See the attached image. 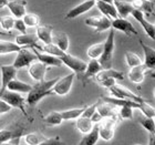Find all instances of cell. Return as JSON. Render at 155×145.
Masks as SVG:
<instances>
[{"mask_svg": "<svg viewBox=\"0 0 155 145\" xmlns=\"http://www.w3.org/2000/svg\"><path fill=\"white\" fill-rule=\"evenodd\" d=\"M39 41L36 33H21L16 37V44L19 47H32Z\"/></svg>", "mask_w": 155, "mask_h": 145, "instance_id": "cell-24", "label": "cell"}, {"mask_svg": "<svg viewBox=\"0 0 155 145\" xmlns=\"http://www.w3.org/2000/svg\"><path fill=\"white\" fill-rule=\"evenodd\" d=\"M84 111V107H79V109H71V110H65V111H62L61 116L63 121H71V120L79 119L82 113Z\"/></svg>", "mask_w": 155, "mask_h": 145, "instance_id": "cell-33", "label": "cell"}, {"mask_svg": "<svg viewBox=\"0 0 155 145\" xmlns=\"http://www.w3.org/2000/svg\"><path fill=\"white\" fill-rule=\"evenodd\" d=\"M0 145H17V144H13V143H11V141H10V142L2 143V144H0Z\"/></svg>", "mask_w": 155, "mask_h": 145, "instance_id": "cell-51", "label": "cell"}, {"mask_svg": "<svg viewBox=\"0 0 155 145\" xmlns=\"http://www.w3.org/2000/svg\"><path fill=\"white\" fill-rule=\"evenodd\" d=\"M22 20L27 27H38L39 22H40L39 16H37L35 13H26L23 16Z\"/></svg>", "mask_w": 155, "mask_h": 145, "instance_id": "cell-38", "label": "cell"}, {"mask_svg": "<svg viewBox=\"0 0 155 145\" xmlns=\"http://www.w3.org/2000/svg\"><path fill=\"white\" fill-rule=\"evenodd\" d=\"M137 121H139L140 124H141L147 132L151 133V134H154V131H155L154 117H147V116H144L143 114H141V115H139V117H137Z\"/></svg>", "mask_w": 155, "mask_h": 145, "instance_id": "cell-31", "label": "cell"}, {"mask_svg": "<svg viewBox=\"0 0 155 145\" xmlns=\"http://www.w3.org/2000/svg\"><path fill=\"white\" fill-rule=\"evenodd\" d=\"M39 145H63V142L59 139V136H54V137L45 139V141H42Z\"/></svg>", "mask_w": 155, "mask_h": 145, "instance_id": "cell-44", "label": "cell"}, {"mask_svg": "<svg viewBox=\"0 0 155 145\" xmlns=\"http://www.w3.org/2000/svg\"><path fill=\"white\" fill-rule=\"evenodd\" d=\"M32 52L37 57V60H38V61H40L41 63H43V64H45V65H48V67H61L62 65L61 60L59 58H57V57H54V55H50V54H48V53L39 51L36 48L32 49Z\"/></svg>", "mask_w": 155, "mask_h": 145, "instance_id": "cell-15", "label": "cell"}, {"mask_svg": "<svg viewBox=\"0 0 155 145\" xmlns=\"http://www.w3.org/2000/svg\"><path fill=\"white\" fill-rule=\"evenodd\" d=\"M85 25L92 27L97 32H102L111 29V19L105 16H92L85 19Z\"/></svg>", "mask_w": 155, "mask_h": 145, "instance_id": "cell-9", "label": "cell"}, {"mask_svg": "<svg viewBox=\"0 0 155 145\" xmlns=\"http://www.w3.org/2000/svg\"><path fill=\"white\" fill-rule=\"evenodd\" d=\"M149 145H155V139H154V134H151V135H150V140H149Z\"/></svg>", "mask_w": 155, "mask_h": 145, "instance_id": "cell-48", "label": "cell"}, {"mask_svg": "<svg viewBox=\"0 0 155 145\" xmlns=\"http://www.w3.org/2000/svg\"><path fill=\"white\" fill-rule=\"evenodd\" d=\"M101 70H103V68H102V65L100 64L99 60L91 59L90 62L87 64L85 71L82 74V75H83V81L85 82V81H87L89 79H91V77H94Z\"/></svg>", "mask_w": 155, "mask_h": 145, "instance_id": "cell-20", "label": "cell"}, {"mask_svg": "<svg viewBox=\"0 0 155 145\" xmlns=\"http://www.w3.org/2000/svg\"><path fill=\"white\" fill-rule=\"evenodd\" d=\"M102 120H103V119H102V116H101L100 114L97 112V111L94 112L93 115L91 116V121H92V123H93V124H99Z\"/></svg>", "mask_w": 155, "mask_h": 145, "instance_id": "cell-46", "label": "cell"}, {"mask_svg": "<svg viewBox=\"0 0 155 145\" xmlns=\"http://www.w3.org/2000/svg\"><path fill=\"white\" fill-rule=\"evenodd\" d=\"M119 121V116H112V117H107V119H103L99 124V137L104 141H111L114 136V129H115L116 123Z\"/></svg>", "mask_w": 155, "mask_h": 145, "instance_id": "cell-4", "label": "cell"}, {"mask_svg": "<svg viewBox=\"0 0 155 145\" xmlns=\"http://www.w3.org/2000/svg\"><path fill=\"white\" fill-rule=\"evenodd\" d=\"M47 137L40 134V133H29L23 136V140L27 145H39L42 141H45Z\"/></svg>", "mask_w": 155, "mask_h": 145, "instance_id": "cell-35", "label": "cell"}, {"mask_svg": "<svg viewBox=\"0 0 155 145\" xmlns=\"http://www.w3.org/2000/svg\"><path fill=\"white\" fill-rule=\"evenodd\" d=\"M0 99L6 102L10 107H16V109H19L21 112L25 114V116L28 117V114L26 112V109H25V97L21 95L20 93H16V92H11L9 90H5V91H0Z\"/></svg>", "mask_w": 155, "mask_h": 145, "instance_id": "cell-3", "label": "cell"}, {"mask_svg": "<svg viewBox=\"0 0 155 145\" xmlns=\"http://www.w3.org/2000/svg\"><path fill=\"white\" fill-rule=\"evenodd\" d=\"M102 52H103V42H102V43H95V44H92L90 48L87 49V54L89 55V58L97 60V58H100L101 57Z\"/></svg>", "mask_w": 155, "mask_h": 145, "instance_id": "cell-36", "label": "cell"}, {"mask_svg": "<svg viewBox=\"0 0 155 145\" xmlns=\"http://www.w3.org/2000/svg\"><path fill=\"white\" fill-rule=\"evenodd\" d=\"M94 6H95V0H84L83 2L79 3L78 6L73 7L71 10H69L68 13H67V16H65V20L74 19L77 17L87 12V11L92 9Z\"/></svg>", "mask_w": 155, "mask_h": 145, "instance_id": "cell-12", "label": "cell"}, {"mask_svg": "<svg viewBox=\"0 0 155 145\" xmlns=\"http://www.w3.org/2000/svg\"><path fill=\"white\" fill-rule=\"evenodd\" d=\"M13 29H16L17 31H19L21 33H27V26L25 25L22 19H15Z\"/></svg>", "mask_w": 155, "mask_h": 145, "instance_id": "cell-43", "label": "cell"}, {"mask_svg": "<svg viewBox=\"0 0 155 145\" xmlns=\"http://www.w3.org/2000/svg\"><path fill=\"white\" fill-rule=\"evenodd\" d=\"M111 28H113V30H119L121 32L125 33L126 36H131L137 35L135 27L133 26L132 23L130 22L129 20L122 19V18H116V19L111 20Z\"/></svg>", "mask_w": 155, "mask_h": 145, "instance_id": "cell-11", "label": "cell"}, {"mask_svg": "<svg viewBox=\"0 0 155 145\" xmlns=\"http://www.w3.org/2000/svg\"><path fill=\"white\" fill-rule=\"evenodd\" d=\"M139 109L141 110V112L144 116H147V117H154L155 115V111H154V107L152 105H150L146 101H143L140 103V107Z\"/></svg>", "mask_w": 155, "mask_h": 145, "instance_id": "cell-39", "label": "cell"}, {"mask_svg": "<svg viewBox=\"0 0 155 145\" xmlns=\"http://www.w3.org/2000/svg\"><path fill=\"white\" fill-rule=\"evenodd\" d=\"M13 23H15V18L10 16H5L0 18V25L2 27L3 30L9 32V30L13 29Z\"/></svg>", "mask_w": 155, "mask_h": 145, "instance_id": "cell-40", "label": "cell"}, {"mask_svg": "<svg viewBox=\"0 0 155 145\" xmlns=\"http://www.w3.org/2000/svg\"><path fill=\"white\" fill-rule=\"evenodd\" d=\"M113 6L115 7L119 18H122V19H126L129 16H131V12L134 9L132 3L124 0H113Z\"/></svg>", "mask_w": 155, "mask_h": 145, "instance_id": "cell-18", "label": "cell"}, {"mask_svg": "<svg viewBox=\"0 0 155 145\" xmlns=\"http://www.w3.org/2000/svg\"><path fill=\"white\" fill-rule=\"evenodd\" d=\"M125 61L127 63L130 68H133V67H137V65L142 64V60L139 55L134 53V52L127 51L125 52Z\"/></svg>", "mask_w": 155, "mask_h": 145, "instance_id": "cell-37", "label": "cell"}, {"mask_svg": "<svg viewBox=\"0 0 155 145\" xmlns=\"http://www.w3.org/2000/svg\"><path fill=\"white\" fill-rule=\"evenodd\" d=\"M142 1H146V0H142Z\"/></svg>", "mask_w": 155, "mask_h": 145, "instance_id": "cell-52", "label": "cell"}, {"mask_svg": "<svg viewBox=\"0 0 155 145\" xmlns=\"http://www.w3.org/2000/svg\"><path fill=\"white\" fill-rule=\"evenodd\" d=\"M74 73H70L67 74L65 77H61V79L59 77V80L55 82V84L51 89V92L58 94V95H67L71 90L73 81H74Z\"/></svg>", "mask_w": 155, "mask_h": 145, "instance_id": "cell-8", "label": "cell"}, {"mask_svg": "<svg viewBox=\"0 0 155 145\" xmlns=\"http://www.w3.org/2000/svg\"><path fill=\"white\" fill-rule=\"evenodd\" d=\"M140 44L142 47L143 52H144V62L143 65L146 68L147 71L153 70L155 67V50L153 48H151L150 45L145 44L142 40H140Z\"/></svg>", "mask_w": 155, "mask_h": 145, "instance_id": "cell-17", "label": "cell"}, {"mask_svg": "<svg viewBox=\"0 0 155 145\" xmlns=\"http://www.w3.org/2000/svg\"><path fill=\"white\" fill-rule=\"evenodd\" d=\"M111 92V94L113 95L115 99H120V100H129L136 102V103H141L143 101H145L143 97H141L140 95L135 94L134 92L130 91L129 89H126L124 87H121L119 84H115L112 87L109 89Z\"/></svg>", "mask_w": 155, "mask_h": 145, "instance_id": "cell-6", "label": "cell"}, {"mask_svg": "<svg viewBox=\"0 0 155 145\" xmlns=\"http://www.w3.org/2000/svg\"><path fill=\"white\" fill-rule=\"evenodd\" d=\"M135 145H141V144H135Z\"/></svg>", "mask_w": 155, "mask_h": 145, "instance_id": "cell-53", "label": "cell"}, {"mask_svg": "<svg viewBox=\"0 0 155 145\" xmlns=\"http://www.w3.org/2000/svg\"><path fill=\"white\" fill-rule=\"evenodd\" d=\"M0 115H1V114H0Z\"/></svg>", "mask_w": 155, "mask_h": 145, "instance_id": "cell-54", "label": "cell"}, {"mask_svg": "<svg viewBox=\"0 0 155 145\" xmlns=\"http://www.w3.org/2000/svg\"><path fill=\"white\" fill-rule=\"evenodd\" d=\"M131 16H132L133 18H134V19H135L136 21L142 26V28L144 29V31H145L146 35L152 39V40H154V38H155V26L153 25V23L149 22V21L145 19L144 13H143L142 11L137 10V9H133V11L131 12Z\"/></svg>", "mask_w": 155, "mask_h": 145, "instance_id": "cell-10", "label": "cell"}, {"mask_svg": "<svg viewBox=\"0 0 155 145\" xmlns=\"http://www.w3.org/2000/svg\"><path fill=\"white\" fill-rule=\"evenodd\" d=\"M8 0H0V9H3L5 7H7V5H8Z\"/></svg>", "mask_w": 155, "mask_h": 145, "instance_id": "cell-47", "label": "cell"}, {"mask_svg": "<svg viewBox=\"0 0 155 145\" xmlns=\"http://www.w3.org/2000/svg\"><path fill=\"white\" fill-rule=\"evenodd\" d=\"M95 6H97V8L99 9V11H100L103 16L107 17L109 19L113 20V19H116V18H119L117 12H116V10H115V7H114L113 5L95 0Z\"/></svg>", "mask_w": 155, "mask_h": 145, "instance_id": "cell-22", "label": "cell"}, {"mask_svg": "<svg viewBox=\"0 0 155 145\" xmlns=\"http://www.w3.org/2000/svg\"><path fill=\"white\" fill-rule=\"evenodd\" d=\"M146 72H147V70L143 65V63L141 65H137V67H133V68H131V70L129 72L130 81H132L133 83L141 84L144 81Z\"/></svg>", "mask_w": 155, "mask_h": 145, "instance_id": "cell-21", "label": "cell"}, {"mask_svg": "<svg viewBox=\"0 0 155 145\" xmlns=\"http://www.w3.org/2000/svg\"><path fill=\"white\" fill-rule=\"evenodd\" d=\"M133 110L131 107H127V105H123V107H120L119 110V117L123 120H130L133 117Z\"/></svg>", "mask_w": 155, "mask_h": 145, "instance_id": "cell-41", "label": "cell"}, {"mask_svg": "<svg viewBox=\"0 0 155 145\" xmlns=\"http://www.w3.org/2000/svg\"><path fill=\"white\" fill-rule=\"evenodd\" d=\"M99 1H102V2L110 3V5H113V0H99Z\"/></svg>", "mask_w": 155, "mask_h": 145, "instance_id": "cell-49", "label": "cell"}, {"mask_svg": "<svg viewBox=\"0 0 155 145\" xmlns=\"http://www.w3.org/2000/svg\"><path fill=\"white\" fill-rule=\"evenodd\" d=\"M52 28L51 26H38L37 27V37L43 44L52 43Z\"/></svg>", "mask_w": 155, "mask_h": 145, "instance_id": "cell-25", "label": "cell"}, {"mask_svg": "<svg viewBox=\"0 0 155 145\" xmlns=\"http://www.w3.org/2000/svg\"><path fill=\"white\" fill-rule=\"evenodd\" d=\"M43 123L48 126H57L60 125L63 122V119L60 112H50L47 116L43 117Z\"/></svg>", "mask_w": 155, "mask_h": 145, "instance_id": "cell-29", "label": "cell"}, {"mask_svg": "<svg viewBox=\"0 0 155 145\" xmlns=\"http://www.w3.org/2000/svg\"><path fill=\"white\" fill-rule=\"evenodd\" d=\"M52 43L61 51L67 52L69 49V37L63 32L57 33L54 36H52Z\"/></svg>", "mask_w": 155, "mask_h": 145, "instance_id": "cell-27", "label": "cell"}, {"mask_svg": "<svg viewBox=\"0 0 155 145\" xmlns=\"http://www.w3.org/2000/svg\"><path fill=\"white\" fill-rule=\"evenodd\" d=\"M17 75V69L13 67L12 64H3L1 65V87H0V91L7 90V85L10 81H12L13 79H16Z\"/></svg>", "mask_w": 155, "mask_h": 145, "instance_id": "cell-14", "label": "cell"}, {"mask_svg": "<svg viewBox=\"0 0 155 145\" xmlns=\"http://www.w3.org/2000/svg\"><path fill=\"white\" fill-rule=\"evenodd\" d=\"M59 59L61 60L62 64L67 65L68 68H70L72 71L74 72V74H83V72L87 69V62H84L83 60L77 58L74 55L70 54L68 52H63Z\"/></svg>", "mask_w": 155, "mask_h": 145, "instance_id": "cell-5", "label": "cell"}, {"mask_svg": "<svg viewBox=\"0 0 155 145\" xmlns=\"http://www.w3.org/2000/svg\"><path fill=\"white\" fill-rule=\"evenodd\" d=\"M107 77H112L114 80H123V79H124L123 72L114 70V69H112V68L101 70V71L94 77V79H95V81L99 83V82H101V81L104 80V79H107Z\"/></svg>", "mask_w": 155, "mask_h": 145, "instance_id": "cell-23", "label": "cell"}, {"mask_svg": "<svg viewBox=\"0 0 155 145\" xmlns=\"http://www.w3.org/2000/svg\"><path fill=\"white\" fill-rule=\"evenodd\" d=\"M97 103H99V102L92 104V105H89V107H84V111H83V113H82V115H81V116H82V117H87V119H91V116L93 115L94 112L97 111Z\"/></svg>", "mask_w": 155, "mask_h": 145, "instance_id": "cell-42", "label": "cell"}, {"mask_svg": "<svg viewBox=\"0 0 155 145\" xmlns=\"http://www.w3.org/2000/svg\"><path fill=\"white\" fill-rule=\"evenodd\" d=\"M99 84H100L101 87H105V89H110V87H112L113 85H115L116 82L112 77H107V79H104V80H102L101 82H99Z\"/></svg>", "mask_w": 155, "mask_h": 145, "instance_id": "cell-45", "label": "cell"}, {"mask_svg": "<svg viewBox=\"0 0 155 145\" xmlns=\"http://www.w3.org/2000/svg\"><path fill=\"white\" fill-rule=\"evenodd\" d=\"M97 112L102 116V119H107V117H112V116L117 115V114L114 112L113 105L104 103L102 101H99V103H97Z\"/></svg>", "mask_w": 155, "mask_h": 145, "instance_id": "cell-28", "label": "cell"}, {"mask_svg": "<svg viewBox=\"0 0 155 145\" xmlns=\"http://www.w3.org/2000/svg\"><path fill=\"white\" fill-rule=\"evenodd\" d=\"M29 68V74L30 77H32L33 80L37 81V82H41V81L45 80V73L48 71V65L43 64L40 61L36 60L35 62H32L31 64L28 67Z\"/></svg>", "mask_w": 155, "mask_h": 145, "instance_id": "cell-13", "label": "cell"}, {"mask_svg": "<svg viewBox=\"0 0 155 145\" xmlns=\"http://www.w3.org/2000/svg\"><path fill=\"white\" fill-rule=\"evenodd\" d=\"M58 80L59 77H54V79H51V80L48 81L43 80L41 82H37L27 95L26 102L29 104L30 107H36L42 99H45V97L52 94L51 89Z\"/></svg>", "mask_w": 155, "mask_h": 145, "instance_id": "cell-1", "label": "cell"}, {"mask_svg": "<svg viewBox=\"0 0 155 145\" xmlns=\"http://www.w3.org/2000/svg\"><path fill=\"white\" fill-rule=\"evenodd\" d=\"M114 37H115V31L112 29L107 35L105 42H103V52H102L100 60H99L103 69L112 68V60H113L114 52Z\"/></svg>", "mask_w": 155, "mask_h": 145, "instance_id": "cell-2", "label": "cell"}, {"mask_svg": "<svg viewBox=\"0 0 155 145\" xmlns=\"http://www.w3.org/2000/svg\"><path fill=\"white\" fill-rule=\"evenodd\" d=\"M22 47H19L15 42L10 41H0V54H8V53H13V52L20 51Z\"/></svg>", "mask_w": 155, "mask_h": 145, "instance_id": "cell-30", "label": "cell"}, {"mask_svg": "<svg viewBox=\"0 0 155 145\" xmlns=\"http://www.w3.org/2000/svg\"><path fill=\"white\" fill-rule=\"evenodd\" d=\"M36 60H37V57L35 55V53L32 51H30L29 49H28V47H22V48L20 49V51L17 52L16 60H15L12 65L18 70V69L29 67Z\"/></svg>", "mask_w": 155, "mask_h": 145, "instance_id": "cell-7", "label": "cell"}, {"mask_svg": "<svg viewBox=\"0 0 155 145\" xmlns=\"http://www.w3.org/2000/svg\"><path fill=\"white\" fill-rule=\"evenodd\" d=\"M20 134H21L20 131L17 132L16 130H1L0 131V144L12 141L13 139L19 137Z\"/></svg>", "mask_w": 155, "mask_h": 145, "instance_id": "cell-34", "label": "cell"}, {"mask_svg": "<svg viewBox=\"0 0 155 145\" xmlns=\"http://www.w3.org/2000/svg\"><path fill=\"white\" fill-rule=\"evenodd\" d=\"M93 123L91 121V119H87V117H82L80 116L79 119H78V122H77V127L78 130L80 131L81 133H83V134H87L91 131V130L93 129Z\"/></svg>", "mask_w": 155, "mask_h": 145, "instance_id": "cell-32", "label": "cell"}, {"mask_svg": "<svg viewBox=\"0 0 155 145\" xmlns=\"http://www.w3.org/2000/svg\"><path fill=\"white\" fill-rule=\"evenodd\" d=\"M32 89V85H30L28 83H25L22 81L18 80V79H13L12 81H10L8 85H7V90L11 91V92H16V93H29Z\"/></svg>", "mask_w": 155, "mask_h": 145, "instance_id": "cell-19", "label": "cell"}, {"mask_svg": "<svg viewBox=\"0 0 155 145\" xmlns=\"http://www.w3.org/2000/svg\"><path fill=\"white\" fill-rule=\"evenodd\" d=\"M99 139H100L99 137V127H97V124H95L90 132L84 134L78 145H95Z\"/></svg>", "mask_w": 155, "mask_h": 145, "instance_id": "cell-26", "label": "cell"}, {"mask_svg": "<svg viewBox=\"0 0 155 145\" xmlns=\"http://www.w3.org/2000/svg\"><path fill=\"white\" fill-rule=\"evenodd\" d=\"M10 36V32H7V31H0V36Z\"/></svg>", "mask_w": 155, "mask_h": 145, "instance_id": "cell-50", "label": "cell"}, {"mask_svg": "<svg viewBox=\"0 0 155 145\" xmlns=\"http://www.w3.org/2000/svg\"><path fill=\"white\" fill-rule=\"evenodd\" d=\"M26 6L27 0H12L9 1L7 7L9 8L10 12L16 19H22L23 16L26 15Z\"/></svg>", "mask_w": 155, "mask_h": 145, "instance_id": "cell-16", "label": "cell"}]
</instances>
